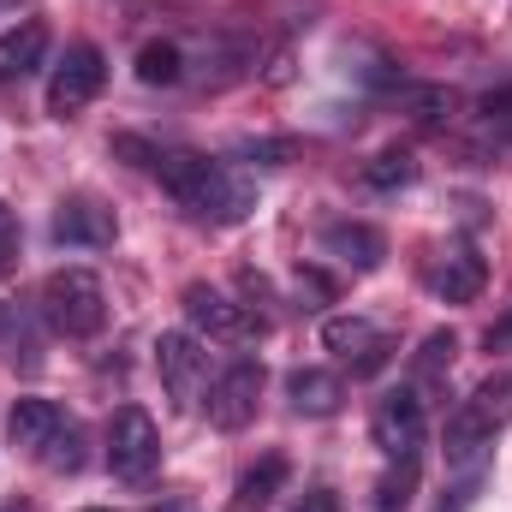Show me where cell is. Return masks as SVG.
Instances as JSON below:
<instances>
[{
  "mask_svg": "<svg viewBox=\"0 0 512 512\" xmlns=\"http://www.w3.org/2000/svg\"><path fill=\"white\" fill-rule=\"evenodd\" d=\"M155 179L167 185V197L179 209H191L197 221H215V227H239L256 209V185L245 173L209 161V155H185V149H161L155 155Z\"/></svg>",
  "mask_w": 512,
  "mask_h": 512,
  "instance_id": "6da1fadb",
  "label": "cell"
},
{
  "mask_svg": "<svg viewBox=\"0 0 512 512\" xmlns=\"http://www.w3.org/2000/svg\"><path fill=\"white\" fill-rule=\"evenodd\" d=\"M512 423V376L483 382L453 417H447V465L465 471V465H489L495 453V435Z\"/></svg>",
  "mask_w": 512,
  "mask_h": 512,
  "instance_id": "7a4b0ae2",
  "label": "cell"
},
{
  "mask_svg": "<svg viewBox=\"0 0 512 512\" xmlns=\"http://www.w3.org/2000/svg\"><path fill=\"white\" fill-rule=\"evenodd\" d=\"M42 316H48L54 334L90 340V334H102V322H108V292H102V280H96L90 268H54V274L42 280Z\"/></svg>",
  "mask_w": 512,
  "mask_h": 512,
  "instance_id": "3957f363",
  "label": "cell"
},
{
  "mask_svg": "<svg viewBox=\"0 0 512 512\" xmlns=\"http://www.w3.org/2000/svg\"><path fill=\"white\" fill-rule=\"evenodd\" d=\"M161 465V429L143 405H120L108 417V471L120 483H149Z\"/></svg>",
  "mask_w": 512,
  "mask_h": 512,
  "instance_id": "277c9868",
  "label": "cell"
},
{
  "mask_svg": "<svg viewBox=\"0 0 512 512\" xmlns=\"http://www.w3.org/2000/svg\"><path fill=\"white\" fill-rule=\"evenodd\" d=\"M185 322H191V334H197V340H227V346L256 340V334L268 328L251 304L227 298V292H221V286H209V280H191V286H185Z\"/></svg>",
  "mask_w": 512,
  "mask_h": 512,
  "instance_id": "5b68a950",
  "label": "cell"
},
{
  "mask_svg": "<svg viewBox=\"0 0 512 512\" xmlns=\"http://www.w3.org/2000/svg\"><path fill=\"white\" fill-rule=\"evenodd\" d=\"M102 78H108L102 48H96V42H72V48H66V60H60V66H54V78H48V114H54V120L84 114V108L102 96Z\"/></svg>",
  "mask_w": 512,
  "mask_h": 512,
  "instance_id": "8992f818",
  "label": "cell"
},
{
  "mask_svg": "<svg viewBox=\"0 0 512 512\" xmlns=\"http://www.w3.org/2000/svg\"><path fill=\"white\" fill-rule=\"evenodd\" d=\"M370 435L387 459H423V393L417 387H393L376 399Z\"/></svg>",
  "mask_w": 512,
  "mask_h": 512,
  "instance_id": "52a82bcc",
  "label": "cell"
},
{
  "mask_svg": "<svg viewBox=\"0 0 512 512\" xmlns=\"http://www.w3.org/2000/svg\"><path fill=\"white\" fill-rule=\"evenodd\" d=\"M322 346L340 364H352V376H376V370H387V358H393V340H387L376 322H364V316H328L322 322Z\"/></svg>",
  "mask_w": 512,
  "mask_h": 512,
  "instance_id": "ba28073f",
  "label": "cell"
},
{
  "mask_svg": "<svg viewBox=\"0 0 512 512\" xmlns=\"http://www.w3.org/2000/svg\"><path fill=\"white\" fill-rule=\"evenodd\" d=\"M256 405H262V364L233 358L209 387V423L215 429H245V423H256Z\"/></svg>",
  "mask_w": 512,
  "mask_h": 512,
  "instance_id": "9c48e42d",
  "label": "cell"
},
{
  "mask_svg": "<svg viewBox=\"0 0 512 512\" xmlns=\"http://www.w3.org/2000/svg\"><path fill=\"white\" fill-rule=\"evenodd\" d=\"M155 370H161V387H167L179 405H197L203 376H209V352H203L197 334H161V340H155Z\"/></svg>",
  "mask_w": 512,
  "mask_h": 512,
  "instance_id": "30bf717a",
  "label": "cell"
},
{
  "mask_svg": "<svg viewBox=\"0 0 512 512\" xmlns=\"http://www.w3.org/2000/svg\"><path fill=\"white\" fill-rule=\"evenodd\" d=\"M54 239H60V245H78V251H102V245L120 239V221H114V209H102L96 197H66V203L54 209Z\"/></svg>",
  "mask_w": 512,
  "mask_h": 512,
  "instance_id": "8fae6325",
  "label": "cell"
},
{
  "mask_svg": "<svg viewBox=\"0 0 512 512\" xmlns=\"http://www.w3.org/2000/svg\"><path fill=\"white\" fill-rule=\"evenodd\" d=\"M322 256H334V262H346L358 274H376L387 256V239H382V227H370V221H328L322 227Z\"/></svg>",
  "mask_w": 512,
  "mask_h": 512,
  "instance_id": "7c38bea8",
  "label": "cell"
},
{
  "mask_svg": "<svg viewBox=\"0 0 512 512\" xmlns=\"http://www.w3.org/2000/svg\"><path fill=\"white\" fill-rule=\"evenodd\" d=\"M483 280H489V268H483V256L471 251V245H453V251L429 268V286H435V298H447V304H471V298L483 292Z\"/></svg>",
  "mask_w": 512,
  "mask_h": 512,
  "instance_id": "4fadbf2b",
  "label": "cell"
},
{
  "mask_svg": "<svg viewBox=\"0 0 512 512\" xmlns=\"http://www.w3.org/2000/svg\"><path fill=\"white\" fill-rule=\"evenodd\" d=\"M60 423H66V411H60L54 399H36V393L12 399V411H6L12 447H24V453H42V447H48V441L60 435Z\"/></svg>",
  "mask_w": 512,
  "mask_h": 512,
  "instance_id": "5bb4252c",
  "label": "cell"
},
{
  "mask_svg": "<svg viewBox=\"0 0 512 512\" xmlns=\"http://www.w3.org/2000/svg\"><path fill=\"white\" fill-rule=\"evenodd\" d=\"M286 399H292V411H298V417H334V411L346 405V382H340L334 370L304 364V370H292V376H286Z\"/></svg>",
  "mask_w": 512,
  "mask_h": 512,
  "instance_id": "9a60e30c",
  "label": "cell"
},
{
  "mask_svg": "<svg viewBox=\"0 0 512 512\" xmlns=\"http://www.w3.org/2000/svg\"><path fill=\"white\" fill-rule=\"evenodd\" d=\"M42 54H48V24L42 18H24V24L0 30V84L30 78L42 66Z\"/></svg>",
  "mask_w": 512,
  "mask_h": 512,
  "instance_id": "2e32d148",
  "label": "cell"
},
{
  "mask_svg": "<svg viewBox=\"0 0 512 512\" xmlns=\"http://www.w3.org/2000/svg\"><path fill=\"white\" fill-rule=\"evenodd\" d=\"M137 78H143L149 90L179 84V78H185V48H179V42H143V48H137Z\"/></svg>",
  "mask_w": 512,
  "mask_h": 512,
  "instance_id": "e0dca14e",
  "label": "cell"
},
{
  "mask_svg": "<svg viewBox=\"0 0 512 512\" xmlns=\"http://www.w3.org/2000/svg\"><path fill=\"white\" fill-rule=\"evenodd\" d=\"M417 495V459H387V477L376 483V512H405Z\"/></svg>",
  "mask_w": 512,
  "mask_h": 512,
  "instance_id": "ac0fdd59",
  "label": "cell"
},
{
  "mask_svg": "<svg viewBox=\"0 0 512 512\" xmlns=\"http://www.w3.org/2000/svg\"><path fill=\"white\" fill-rule=\"evenodd\" d=\"M280 483H286V459H280V453H268L262 465H251V471L239 477V507H262V501H274V495H280Z\"/></svg>",
  "mask_w": 512,
  "mask_h": 512,
  "instance_id": "d6986e66",
  "label": "cell"
},
{
  "mask_svg": "<svg viewBox=\"0 0 512 512\" xmlns=\"http://www.w3.org/2000/svg\"><path fill=\"white\" fill-rule=\"evenodd\" d=\"M477 131H483L489 143H512V84L507 90H489V96L477 102Z\"/></svg>",
  "mask_w": 512,
  "mask_h": 512,
  "instance_id": "ffe728a7",
  "label": "cell"
},
{
  "mask_svg": "<svg viewBox=\"0 0 512 512\" xmlns=\"http://www.w3.org/2000/svg\"><path fill=\"white\" fill-rule=\"evenodd\" d=\"M453 352H459V340H453L447 328H435V334L423 340V352H417V382H441V376L453 370Z\"/></svg>",
  "mask_w": 512,
  "mask_h": 512,
  "instance_id": "44dd1931",
  "label": "cell"
},
{
  "mask_svg": "<svg viewBox=\"0 0 512 512\" xmlns=\"http://www.w3.org/2000/svg\"><path fill=\"white\" fill-rule=\"evenodd\" d=\"M36 459H42L48 471H78V465H84V429H78V423H60V435H54Z\"/></svg>",
  "mask_w": 512,
  "mask_h": 512,
  "instance_id": "7402d4cb",
  "label": "cell"
},
{
  "mask_svg": "<svg viewBox=\"0 0 512 512\" xmlns=\"http://www.w3.org/2000/svg\"><path fill=\"white\" fill-rule=\"evenodd\" d=\"M364 179H370L376 191H399V185H411V179H417V161H411L405 149H387V155H376V161L364 167Z\"/></svg>",
  "mask_w": 512,
  "mask_h": 512,
  "instance_id": "603a6c76",
  "label": "cell"
},
{
  "mask_svg": "<svg viewBox=\"0 0 512 512\" xmlns=\"http://www.w3.org/2000/svg\"><path fill=\"white\" fill-rule=\"evenodd\" d=\"M483 477H489V465H465V471H459V483H453V489L441 495V507H435V512H465L471 501H477Z\"/></svg>",
  "mask_w": 512,
  "mask_h": 512,
  "instance_id": "cb8c5ba5",
  "label": "cell"
},
{
  "mask_svg": "<svg viewBox=\"0 0 512 512\" xmlns=\"http://www.w3.org/2000/svg\"><path fill=\"white\" fill-rule=\"evenodd\" d=\"M411 108H417L423 126H435L441 114H453V96H447V90H411Z\"/></svg>",
  "mask_w": 512,
  "mask_h": 512,
  "instance_id": "d4e9b609",
  "label": "cell"
},
{
  "mask_svg": "<svg viewBox=\"0 0 512 512\" xmlns=\"http://www.w3.org/2000/svg\"><path fill=\"white\" fill-rule=\"evenodd\" d=\"M0 268H18V221L6 203H0Z\"/></svg>",
  "mask_w": 512,
  "mask_h": 512,
  "instance_id": "484cf974",
  "label": "cell"
},
{
  "mask_svg": "<svg viewBox=\"0 0 512 512\" xmlns=\"http://www.w3.org/2000/svg\"><path fill=\"white\" fill-rule=\"evenodd\" d=\"M298 298H316V310H322V304L334 298V286H328L316 268H298Z\"/></svg>",
  "mask_w": 512,
  "mask_h": 512,
  "instance_id": "4316f807",
  "label": "cell"
},
{
  "mask_svg": "<svg viewBox=\"0 0 512 512\" xmlns=\"http://www.w3.org/2000/svg\"><path fill=\"white\" fill-rule=\"evenodd\" d=\"M292 512H340V501H334L328 489H310V495H304V501H298Z\"/></svg>",
  "mask_w": 512,
  "mask_h": 512,
  "instance_id": "83f0119b",
  "label": "cell"
},
{
  "mask_svg": "<svg viewBox=\"0 0 512 512\" xmlns=\"http://www.w3.org/2000/svg\"><path fill=\"white\" fill-rule=\"evenodd\" d=\"M495 346H512V310L495 322V328H489V352H495Z\"/></svg>",
  "mask_w": 512,
  "mask_h": 512,
  "instance_id": "f1b7e54d",
  "label": "cell"
},
{
  "mask_svg": "<svg viewBox=\"0 0 512 512\" xmlns=\"http://www.w3.org/2000/svg\"><path fill=\"white\" fill-rule=\"evenodd\" d=\"M0 334H12V304H0Z\"/></svg>",
  "mask_w": 512,
  "mask_h": 512,
  "instance_id": "f546056e",
  "label": "cell"
},
{
  "mask_svg": "<svg viewBox=\"0 0 512 512\" xmlns=\"http://www.w3.org/2000/svg\"><path fill=\"white\" fill-rule=\"evenodd\" d=\"M6 512H30V507H24V501H12V507H6Z\"/></svg>",
  "mask_w": 512,
  "mask_h": 512,
  "instance_id": "4dcf8cb0",
  "label": "cell"
},
{
  "mask_svg": "<svg viewBox=\"0 0 512 512\" xmlns=\"http://www.w3.org/2000/svg\"><path fill=\"white\" fill-rule=\"evenodd\" d=\"M6 6H18V0H0V12H6Z\"/></svg>",
  "mask_w": 512,
  "mask_h": 512,
  "instance_id": "1f68e13d",
  "label": "cell"
},
{
  "mask_svg": "<svg viewBox=\"0 0 512 512\" xmlns=\"http://www.w3.org/2000/svg\"><path fill=\"white\" fill-rule=\"evenodd\" d=\"M84 512H108V507H84Z\"/></svg>",
  "mask_w": 512,
  "mask_h": 512,
  "instance_id": "d6a6232c",
  "label": "cell"
}]
</instances>
